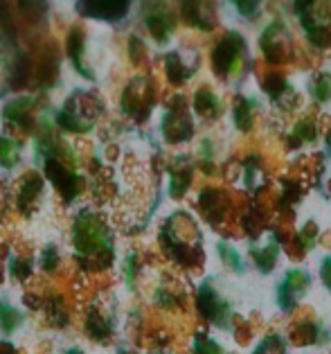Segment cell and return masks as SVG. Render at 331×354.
I'll return each instance as SVG.
<instances>
[{"label": "cell", "mask_w": 331, "mask_h": 354, "mask_svg": "<svg viewBox=\"0 0 331 354\" xmlns=\"http://www.w3.org/2000/svg\"><path fill=\"white\" fill-rule=\"evenodd\" d=\"M64 59L79 84H106L117 64L111 28L82 19L73 23L66 32Z\"/></svg>", "instance_id": "6da1fadb"}, {"label": "cell", "mask_w": 331, "mask_h": 354, "mask_svg": "<svg viewBox=\"0 0 331 354\" xmlns=\"http://www.w3.org/2000/svg\"><path fill=\"white\" fill-rule=\"evenodd\" d=\"M108 104L97 91V86L77 84L66 95H61L50 118L61 133L70 138L93 136L106 120Z\"/></svg>", "instance_id": "7a4b0ae2"}, {"label": "cell", "mask_w": 331, "mask_h": 354, "mask_svg": "<svg viewBox=\"0 0 331 354\" xmlns=\"http://www.w3.org/2000/svg\"><path fill=\"white\" fill-rule=\"evenodd\" d=\"M70 241L77 260L88 269H104L113 262V230L102 212L91 205L77 210L70 223Z\"/></svg>", "instance_id": "3957f363"}, {"label": "cell", "mask_w": 331, "mask_h": 354, "mask_svg": "<svg viewBox=\"0 0 331 354\" xmlns=\"http://www.w3.org/2000/svg\"><path fill=\"white\" fill-rule=\"evenodd\" d=\"M39 100L32 95H16L0 104V127L16 138H32L39 127Z\"/></svg>", "instance_id": "277c9868"}, {"label": "cell", "mask_w": 331, "mask_h": 354, "mask_svg": "<svg viewBox=\"0 0 331 354\" xmlns=\"http://www.w3.org/2000/svg\"><path fill=\"white\" fill-rule=\"evenodd\" d=\"M153 97H155V93H153L149 77H144V75L131 77V80H126V84L122 86L120 100H117L122 118L133 124L146 122L155 104Z\"/></svg>", "instance_id": "5b68a950"}, {"label": "cell", "mask_w": 331, "mask_h": 354, "mask_svg": "<svg viewBox=\"0 0 331 354\" xmlns=\"http://www.w3.org/2000/svg\"><path fill=\"white\" fill-rule=\"evenodd\" d=\"M48 194V180L39 174V169H21L16 171L14 183V203L23 217L41 212V205Z\"/></svg>", "instance_id": "8992f818"}, {"label": "cell", "mask_w": 331, "mask_h": 354, "mask_svg": "<svg viewBox=\"0 0 331 354\" xmlns=\"http://www.w3.org/2000/svg\"><path fill=\"white\" fill-rule=\"evenodd\" d=\"M133 0H73V12L82 21L100 25H120L131 14Z\"/></svg>", "instance_id": "52a82bcc"}, {"label": "cell", "mask_w": 331, "mask_h": 354, "mask_svg": "<svg viewBox=\"0 0 331 354\" xmlns=\"http://www.w3.org/2000/svg\"><path fill=\"white\" fill-rule=\"evenodd\" d=\"M191 131H194V127H191V118L185 102H180V97H173V102L167 106L160 120V133L164 138V142L180 145L189 140Z\"/></svg>", "instance_id": "ba28073f"}, {"label": "cell", "mask_w": 331, "mask_h": 354, "mask_svg": "<svg viewBox=\"0 0 331 354\" xmlns=\"http://www.w3.org/2000/svg\"><path fill=\"white\" fill-rule=\"evenodd\" d=\"M162 68L171 84H185L198 68V53L191 48H176L167 53Z\"/></svg>", "instance_id": "9c48e42d"}, {"label": "cell", "mask_w": 331, "mask_h": 354, "mask_svg": "<svg viewBox=\"0 0 331 354\" xmlns=\"http://www.w3.org/2000/svg\"><path fill=\"white\" fill-rule=\"evenodd\" d=\"M14 10L25 28L43 30L55 12V0H16Z\"/></svg>", "instance_id": "30bf717a"}, {"label": "cell", "mask_w": 331, "mask_h": 354, "mask_svg": "<svg viewBox=\"0 0 331 354\" xmlns=\"http://www.w3.org/2000/svg\"><path fill=\"white\" fill-rule=\"evenodd\" d=\"M241 46L243 41L237 37V34H228L225 41L216 48L214 53V68L216 73L223 75V77H232L234 73L241 68Z\"/></svg>", "instance_id": "8fae6325"}, {"label": "cell", "mask_w": 331, "mask_h": 354, "mask_svg": "<svg viewBox=\"0 0 331 354\" xmlns=\"http://www.w3.org/2000/svg\"><path fill=\"white\" fill-rule=\"evenodd\" d=\"M25 147L21 138L12 136L10 131H5L0 127V169L7 171V174H16L23 167L25 160Z\"/></svg>", "instance_id": "7c38bea8"}, {"label": "cell", "mask_w": 331, "mask_h": 354, "mask_svg": "<svg viewBox=\"0 0 331 354\" xmlns=\"http://www.w3.org/2000/svg\"><path fill=\"white\" fill-rule=\"evenodd\" d=\"M198 307H201V312L210 318L212 323L216 325H225L228 323V305L216 296V291L210 287V284H205V287L201 289V293H198Z\"/></svg>", "instance_id": "4fadbf2b"}, {"label": "cell", "mask_w": 331, "mask_h": 354, "mask_svg": "<svg viewBox=\"0 0 331 354\" xmlns=\"http://www.w3.org/2000/svg\"><path fill=\"white\" fill-rule=\"evenodd\" d=\"M307 284H309V280L304 273H298V271L291 273L289 278H286L284 287L280 289V302L284 307H293V302L302 296V291L307 289Z\"/></svg>", "instance_id": "5bb4252c"}, {"label": "cell", "mask_w": 331, "mask_h": 354, "mask_svg": "<svg viewBox=\"0 0 331 354\" xmlns=\"http://www.w3.org/2000/svg\"><path fill=\"white\" fill-rule=\"evenodd\" d=\"M169 178H171V185H169V187H171V194H173V196H182V192L187 189L189 178H191L189 167H187V165H182V160H178L176 165L171 167Z\"/></svg>", "instance_id": "9a60e30c"}, {"label": "cell", "mask_w": 331, "mask_h": 354, "mask_svg": "<svg viewBox=\"0 0 331 354\" xmlns=\"http://www.w3.org/2000/svg\"><path fill=\"white\" fill-rule=\"evenodd\" d=\"M21 325V312L14 309L10 302H0V327L3 332H14Z\"/></svg>", "instance_id": "2e32d148"}, {"label": "cell", "mask_w": 331, "mask_h": 354, "mask_svg": "<svg viewBox=\"0 0 331 354\" xmlns=\"http://www.w3.org/2000/svg\"><path fill=\"white\" fill-rule=\"evenodd\" d=\"M232 3L239 7V12H241V14H246V16H255V14L259 12L261 0H232Z\"/></svg>", "instance_id": "e0dca14e"}, {"label": "cell", "mask_w": 331, "mask_h": 354, "mask_svg": "<svg viewBox=\"0 0 331 354\" xmlns=\"http://www.w3.org/2000/svg\"><path fill=\"white\" fill-rule=\"evenodd\" d=\"M194 354H221V350L216 348L212 341L203 339V336H198L196 339V348H194Z\"/></svg>", "instance_id": "ac0fdd59"}, {"label": "cell", "mask_w": 331, "mask_h": 354, "mask_svg": "<svg viewBox=\"0 0 331 354\" xmlns=\"http://www.w3.org/2000/svg\"><path fill=\"white\" fill-rule=\"evenodd\" d=\"M322 280L331 289V260H325V264H322Z\"/></svg>", "instance_id": "d6986e66"}, {"label": "cell", "mask_w": 331, "mask_h": 354, "mask_svg": "<svg viewBox=\"0 0 331 354\" xmlns=\"http://www.w3.org/2000/svg\"><path fill=\"white\" fill-rule=\"evenodd\" d=\"M0 354H16V350L12 348V345L3 343V345H0Z\"/></svg>", "instance_id": "ffe728a7"}, {"label": "cell", "mask_w": 331, "mask_h": 354, "mask_svg": "<svg viewBox=\"0 0 331 354\" xmlns=\"http://www.w3.org/2000/svg\"><path fill=\"white\" fill-rule=\"evenodd\" d=\"M257 354H268V352H266V350H264V348H261V350H259V352H257Z\"/></svg>", "instance_id": "44dd1931"}]
</instances>
